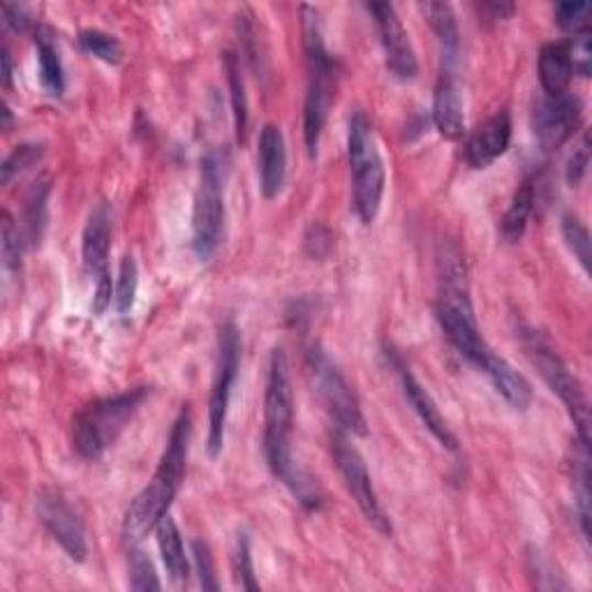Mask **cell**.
<instances>
[{
    "mask_svg": "<svg viewBox=\"0 0 592 592\" xmlns=\"http://www.w3.org/2000/svg\"><path fill=\"white\" fill-rule=\"evenodd\" d=\"M190 436L193 415L190 405H184L172 426L165 453L161 463H157V470L153 472L149 486L132 500L123 516V537L130 544H140L149 533H155L157 523L169 514V507L186 476Z\"/></svg>",
    "mask_w": 592,
    "mask_h": 592,
    "instance_id": "cell-2",
    "label": "cell"
},
{
    "mask_svg": "<svg viewBox=\"0 0 592 592\" xmlns=\"http://www.w3.org/2000/svg\"><path fill=\"white\" fill-rule=\"evenodd\" d=\"M109 243H111V218L107 204L90 213L84 241H81V255H84V268L88 278L94 281V313L102 315L111 306V273H109Z\"/></svg>",
    "mask_w": 592,
    "mask_h": 592,
    "instance_id": "cell-11",
    "label": "cell"
},
{
    "mask_svg": "<svg viewBox=\"0 0 592 592\" xmlns=\"http://www.w3.org/2000/svg\"><path fill=\"white\" fill-rule=\"evenodd\" d=\"M581 121V100L572 94L562 96H546L535 113H533V130L541 149L553 151L560 149L569 136L574 134Z\"/></svg>",
    "mask_w": 592,
    "mask_h": 592,
    "instance_id": "cell-14",
    "label": "cell"
},
{
    "mask_svg": "<svg viewBox=\"0 0 592 592\" xmlns=\"http://www.w3.org/2000/svg\"><path fill=\"white\" fill-rule=\"evenodd\" d=\"M47 197H50V186L47 184H35L29 204H26V227H29V241L40 243L44 227H47Z\"/></svg>",
    "mask_w": 592,
    "mask_h": 592,
    "instance_id": "cell-28",
    "label": "cell"
},
{
    "mask_svg": "<svg viewBox=\"0 0 592 592\" xmlns=\"http://www.w3.org/2000/svg\"><path fill=\"white\" fill-rule=\"evenodd\" d=\"M421 12L426 14L428 24L432 33L438 35V42L442 47V70H453V65L459 61L461 54V33H459V21L453 14V8L449 3H421Z\"/></svg>",
    "mask_w": 592,
    "mask_h": 592,
    "instance_id": "cell-20",
    "label": "cell"
},
{
    "mask_svg": "<svg viewBox=\"0 0 592 592\" xmlns=\"http://www.w3.org/2000/svg\"><path fill=\"white\" fill-rule=\"evenodd\" d=\"M528 567H530V577L535 579L537 588H544V590H567V583L556 572L553 562L549 558H546L544 553L530 551Z\"/></svg>",
    "mask_w": 592,
    "mask_h": 592,
    "instance_id": "cell-34",
    "label": "cell"
},
{
    "mask_svg": "<svg viewBox=\"0 0 592 592\" xmlns=\"http://www.w3.org/2000/svg\"><path fill=\"white\" fill-rule=\"evenodd\" d=\"M128 564H130V588L132 590L146 592V590H161L163 588L161 579H157V574H155L153 562L149 560V556L142 549L130 551Z\"/></svg>",
    "mask_w": 592,
    "mask_h": 592,
    "instance_id": "cell-29",
    "label": "cell"
},
{
    "mask_svg": "<svg viewBox=\"0 0 592 592\" xmlns=\"http://www.w3.org/2000/svg\"><path fill=\"white\" fill-rule=\"evenodd\" d=\"M390 357H392L394 369H396V373L401 377V386H403V394H405L407 403L413 405V409L419 415V419L424 421V426L432 432V438H436L449 451H457L459 449V440L451 432V428L447 426V419L442 417V413L438 409L436 401L430 398V394L424 390L421 382L415 377L413 371H409L405 366L403 359L396 352H392Z\"/></svg>",
    "mask_w": 592,
    "mask_h": 592,
    "instance_id": "cell-16",
    "label": "cell"
},
{
    "mask_svg": "<svg viewBox=\"0 0 592 592\" xmlns=\"http://www.w3.org/2000/svg\"><path fill=\"white\" fill-rule=\"evenodd\" d=\"M574 79L572 58H569L567 42L544 44L539 54V81L546 96L569 94V84Z\"/></svg>",
    "mask_w": 592,
    "mask_h": 592,
    "instance_id": "cell-19",
    "label": "cell"
},
{
    "mask_svg": "<svg viewBox=\"0 0 592 592\" xmlns=\"http://www.w3.org/2000/svg\"><path fill=\"white\" fill-rule=\"evenodd\" d=\"M241 369V333L234 322H224L220 329V350H218V369L213 390L209 398V438L207 449L209 457L218 459L224 447V426L227 413H230L232 390Z\"/></svg>",
    "mask_w": 592,
    "mask_h": 592,
    "instance_id": "cell-9",
    "label": "cell"
},
{
    "mask_svg": "<svg viewBox=\"0 0 592 592\" xmlns=\"http://www.w3.org/2000/svg\"><path fill=\"white\" fill-rule=\"evenodd\" d=\"M588 163H590V140H588V132H583L581 144L574 149L572 157H569L567 167H564V176H567L569 186L581 184V178L585 176V169H588Z\"/></svg>",
    "mask_w": 592,
    "mask_h": 592,
    "instance_id": "cell-38",
    "label": "cell"
},
{
    "mask_svg": "<svg viewBox=\"0 0 592 592\" xmlns=\"http://www.w3.org/2000/svg\"><path fill=\"white\" fill-rule=\"evenodd\" d=\"M484 373L493 382L495 392L503 396L512 407L528 409V405L533 403V386L526 380V375H520L507 359L495 354Z\"/></svg>",
    "mask_w": 592,
    "mask_h": 592,
    "instance_id": "cell-22",
    "label": "cell"
},
{
    "mask_svg": "<svg viewBox=\"0 0 592 592\" xmlns=\"http://www.w3.org/2000/svg\"><path fill=\"white\" fill-rule=\"evenodd\" d=\"M224 73H227V86H230V98H232L237 142L245 144V140H248V96H245V84L241 77V63H239L237 54H232V52L224 54Z\"/></svg>",
    "mask_w": 592,
    "mask_h": 592,
    "instance_id": "cell-24",
    "label": "cell"
},
{
    "mask_svg": "<svg viewBox=\"0 0 592 592\" xmlns=\"http://www.w3.org/2000/svg\"><path fill=\"white\" fill-rule=\"evenodd\" d=\"M366 8L375 19L390 73L401 81H413L419 75V63L396 8L392 3H371Z\"/></svg>",
    "mask_w": 592,
    "mask_h": 592,
    "instance_id": "cell-13",
    "label": "cell"
},
{
    "mask_svg": "<svg viewBox=\"0 0 592 592\" xmlns=\"http://www.w3.org/2000/svg\"><path fill=\"white\" fill-rule=\"evenodd\" d=\"M331 453H333L336 468L340 476H343V482L350 495L354 497V503L361 509V514L366 516V520L377 533L392 535V520L380 505V497L375 493L366 461H363L359 449L350 442V432L346 428H340V426L331 428Z\"/></svg>",
    "mask_w": 592,
    "mask_h": 592,
    "instance_id": "cell-10",
    "label": "cell"
},
{
    "mask_svg": "<svg viewBox=\"0 0 592 592\" xmlns=\"http://www.w3.org/2000/svg\"><path fill=\"white\" fill-rule=\"evenodd\" d=\"M35 50H37V63H40V79L42 86L47 88V94L54 98H61L65 94V70L61 52L56 44V35L47 26H37L35 31Z\"/></svg>",
    "mask_w": 592,
    "mask_h": 592,
    "instance_id": "cell-23",
    "label": "cell"
},
{
    "mask_svg": "<svg viewBox=\"0 0 592 592\" xmlns=\"http://www.w3.org/2000/svg\"><path fill=\"white\" fill-rule=\"evenodd\" d=\"M193 558H195L197 574H199V585L204 590H218L220 583H218V577H216V564H213V556H211L209 544L201 541V539H195L193 541Z\"/></svg>",
    "mask_w": 592,
    "mask_h": 592,
    "instance_id": "cell-37",
    "label": "cell"
},
{
    "mask_svg": "<svg viewBox=\"0 0 592 592\" xmlns=\"http://www.w3.org/2000/svg\"><path fill=\"white\" fill-rule=\"evenodd\" d=\"M230 153L211 149L201 157L199 186L193 207V248L199 260H211L224 230V184Z\"/></svg>",
    "mask_w": 592,
    "mask_h": 592,
    "instance_id": "cell-6",
    "label": "cell"
},
{
    "mask_svg": "<svg viewBox=\"0 0 592 592\" xmlns=\"http://www.w3.org/2000/svg\"><path fill=\"white\" fill-rule=\"evenodd\" d=\"M155 541H157V549H161V558L167 567L169 579L174 583H188L190 562L186 556L184 537H180L176 520L169 514L155 526Z\"/></svg>",
    "mask_w": 592,
    "mask_h": 592,
    "instance_id": "cell-21",
    "label": "cell"
},
{
    "mask_svg": "<svg viewBox=\"0 0 592 592\" xmlns=\"http://www.w3.org/2000/svg\"><path fill=\"white\" fill-rule=\"evenodd\" d=\"M42 155H44V149L40 144H21V146H17L3 163V184L8 186L12 180V176L33 167L35 163H40Z\"/></svg>",
    "mask_w": 592,
    "mask_h": 592,
    "instance_id": "cell-33",
    "label": "cell"
},
{
    "mask_svg": "<svg viewBox=\"0 0 592 592\" xmlns=\"http://www.w3.org/2000/svg\"><path fill=\"white\" fill-rule=\"evenodd\" d=\"M509 142H512V117L507 109H500L482 125H476L468 136L465 163L472 169H486L500 155H505Z\"/></svg>",
    "mask_w": 592,
    "mask_h": 592,
    "instance_id": "cell-15",
    "label": "cell"
},
{
    "mask_svg": "<svg viewBox=\"0 0 592 592\" xmlns=\"http://www.w3.org/2000/svg\"><path fill=\"white\" fill-rule=\"evenodd\" d=\"M306 369H308V375L313 377L317 396L322 398L336 426L346 428L348 432H354V436H361V438L369 436V424H366V417H363V409L359 405L357 394L352 392V386L346 380V375L338 371V366L327 357L322 348L313 346L308 350Z\"/></svg>",
    "mask_w": 592,
    "mask_h": 592,
    "instance_id": "cell-8",
    "label": "cell"
},
{
    "mask_svg": "<svg viewBox=\"0 0 592 592\" xmlns=\"http://www.w3.org/2000/svg\"><path fill=\"white\" fill-rule=\"evenodd\" d=\"M79 44L86 54L100 58L107 65H119L123 61V44L105 31H98V29L81 31Z\"/></svg>",
    "mask_w": 592,
    "mask_h": 592,
    "instance_id": "cell-26",
    "label": "cell"
},
{
    "mask_svg": "<svg viewBox=\"0 0 592 592\" xmlns=\"http://www.w3.org/2000/svg\"><path fill=\"white\" fill-rule=\"evenodd\" d=\"M136 289H140V268L132 255H125L121 260L119 268V281H117V292H113V306H117L119 315H128L134 306Z\"/></svg>",
    "mask_w": 592,
    "mask_h": 592,
    "instance_id": "cell-27",
    "label": "cell"
},
{
    "mask_svg": "<svg viewBox=\"0 0 592 592\" xmlns=\"http://www.w3.org/2000/svg\"><path fill=\"white\" fill-rule=\"evenodd\" d=\"M0 239H3V264L8 271H21V250H24V243H21L19 227L14 224L12 216L6 211L3 213V232H0Z\"/></svg>",
    "mask_w": 592,
    "mask_h": 592,
    "instance_id": "cell-35",
    "label": "cell"
},
{
    "mask_svg": "<svg viewBox=\"0 0 592 592\" xmlns=\"http://www.w3.org/2000/svg\"><path fill=\"white\" fill-rule=\"evenodd\" d=\"M3 17H6V24L17 33L29 31V26L33 24V17H31L29 8L19 6V3H8L3 8Z\"/></svg>",
    "mask_w": 592,
    "mask_h": 592,
    "instance_id": "cell-39",
    "label": "cell"
},
{
    "mask_svg": "<svg viewBox=\"0 0 592 592\" xmlns=\"http://www.w3.org/2000/svg\"><path fill=\"white\" fill-rule=\"evenodd\" d=\"M533 209H535V184L533 180H526V184L516 190L509 209L503 218V237L507 241L516 243L523 234H526Z\"/></svg>",
    "mask_w": 592,
    "mask_h": 592,
    "instance_id": "cell-25",
    "label": "cell"
},
{
    "mask_svg": "<svg viewBox=\"0 0 592 592\" xmlns=\"http://www.w3.org/2000/svg\"><path fill=\"white\" fill-rule=\"evenodd\" d=\"M484 8L493 14V19H509L516 12L514 3H486Z\"/></svg>",
    "mask_w": 592,
    "mask_h": 592,
    "instance_id": "cell-40",
    "label": "cell"
},
{
    "mask_svg": "<svg viewBox=\"0 0 592 592\" xmlns=\"http://www.w3.org/2000/svg\"><path fill=\"white\" fill-rule=\"evenodd\" d=\"M35 509L40 523L58 541L67 558H73L75 562H84L88 556L84 520L70 505H67V500L54 489H42L35 497Z\"/></svg>",
    "mask_w": 592,
    "mask_h": 592,
    "instance_id": "cell-12",
    "label": "cell"
},
{
    "mask_svg": "<svg viewBox=\"0 0 592 592\" xmlns=\"http://www.w3.org/2000/svg\"><path fill=\"white\" fill-rule=\"evenodd\" d=\"M523 346L533 361V366L541 375V380L551 386V392L562 401L569 417H572L579 440L583 447H590V407L581 382L567 369V363L558 357V352L549 346V340L537 331L526 333Z\"/></svg>",
    "mask_w": 592,
    "mask_h": 592,
    "instance_id": "cell-7",
    "label": "cell"
},
{
    "mask_svg": "<svg viewBox=\"0 0 592 592\" xmlns=\"http://www.w3.org/2000/svg\"><path fill=\"white\" fill-rule=\"evenodd\" d=\"M294 430V390L289 363L283 350H273L264 394V457L271 472L299 500V505L317 512L322 507V491L292 457Z\"/></svg>",
    "mask_w": 592,
    "mask_h": 592,
    "instance_id": "cell-1",
    "label": "cell"
},
{
    "mask_svg": "<svg viewBox=\"0 0 592 592\" xmlns=\"http://www.w3.org/2000/svg\"><path fill=\"white\" fill-rule=\"evenodd\" d=\"M432 123L449 142H457L465 132V111L461 86L453 70H442L432 94Z\"/></svg>",
    "mask_w": 592,
    "mask_h": 592,
    "instance_id": "cell-17",
    "label": "cell"
},
{
    "mask_svg": "<svg viewBox=\"0 0 592 592\" xmlns=\"http://www.w3.org/2000/svg\"><path fill=\"white\" fill-rule=\"evenodd\" d=\"M556 21L569 37L590 33V6L588 3H558Z\"/></svg>",
    "mask_w": 592,
    "mask_h": 592,
    "instance_id": "cell-31",
    "label": "cell"
},
{
    "mask_svg": "<svg viewBox=\"0 0 592 592\" xmlns=\"http://www.w3.org/2000/svg\"><path fill=\"white\" fill-rule=\"evenodd\" d=\"M260 186L264 199H276L287 178V149L283 130L276 123H266L260 130Z\"/></svg>",
    "mask_w": 592,
    "mask_h": 592,
    "instance_id": "cell-18",
    "label": "cell"
},
{
    "mask_svg": "<svg viewBox=\"0 0 592 592\" xmlns=\"http://www.w3.org/2000/svg\"><path fill=\"white\" fill-rule=\"evenodd\" d=\"M0 63H3V86L10 88L12 86V56L8 47H3V52H0Z\"/></svg>",
    "mask_w": 592,
    "mask_h": 592,
    "instance_id": "cell-41",
    "label": "cell"
},
{
    "mask_svg": "<svg viewBox=\"0 0 592 592\" xmlns=\"http://www.w3.org/2000/svg\"><path fill=\"white\" fill-rule=\"evenodd\" d=\"M567 50H569V58H572L574 75L588 79L592 73V35L581 33V35L569 37Z\"/></svg>",
    "mask_w": 592,
    "mask_h": 592,
    "instance_id": "cell-36",
    "label": "cell"
},
{
    "mask_svg": "<svg viewBox=\"0 0 592 592\" xmlns=\"http://www.w3.org/2000/svg\"><path fill=\"white\" fill-rule=\"evenodd\" d=\"M348 157H350L354 213L363 224H371L375 222L382 207L386 176L373 125L363 111L352 113L350 119Z\"/></svg>",
    "mask_w": 592,
    "mask_h": 592,
    "instance_id": "cell-5",
    "label": "cell"
},
{
    "mask_svg": "<svg viewBox=\"0 0 592 592\" xmlns=\"http://www.w3.org/2000/svg\"><path fill=\"white\" fill-rule=\"evenodd\" d=\"M302 35L308 70V88L304 105V142L310 155H317L327 125L333 98V61L327 52L320 12L310 6L302 8Z\"/></svg>",
    "mask_w": 592,
    "mask_h": 592,
    "instance_id": "cell-3",
    "label": "cell"
},
{
    "mask_svg": "<svg viewBox=\"0 0 592 592\" xmlns=\"http://www.w3.org/2000/svg\"><path fill=\"white\" fill-rule=\"evenodd\" d=\"M562 234H564L569 250H572L574 257L579 260V264L588 273L590 271V234L585 230V224L577 216H564Z\"/></svg>",
    "mask_w": 592,
    "mask_h": 592,
    "instance_id": "cell-30",
    "label": "cell"
},
{
    "mask_svg": "<svg viewBox=\"0 0 592 592\" xmlns=\"http://www.w3.org/2000/svg\"><path fill=\"white\" fill-rule=\"evenodd\" d=\"M234 574H237V583L243 590H260V583L255 579V567H253V551H250V539L245 533H241L237 539Z\"/></svg>",
    "mask_w": 592,
    "mask_h": 592,
    "instance_id": "cell-32",
    "label": "cell"
},
{
    "mask_svg": "<svg viewBox=\"0 0 592 592\" xmlns=\"http://www.w3.org/2000/svg\"><path fill=\"white\" fill-rule=\"evenodd\" d=\"M146 396L149 386H136V390L81 407L73 419V445L79 457L86 461H100L105 451L113 447L134 415L140 413Z\"/></svg>",
    "mask_w": 592,
    "mask_h": 592,
    "instance_id": "cell-4",
    "label": "cell"
}]
</instances>
